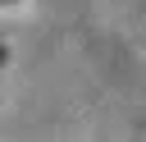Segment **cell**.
<instances>
[]
</instances>
